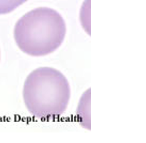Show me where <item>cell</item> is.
I'll return each mask as SVG.
<instances>
[{
	"mask_svg": "<svg viewBox=\"0 0 146 143\" xmlns=\"http://www.w3.org/2000/svg\"><path fill=\"white\" fill-rule=\"evenodd\" d=\"M28 0H0V14H9Z\"/></svg>",
	"mask_w": 146,
	"mask_h": 143,
	"instance_id": "obj_3",
	"label": "cell"
},
{
	"mask_svg": "<svg viewBox=\"0 0 146 143\" xmlns=\"http://www.w3.org/2000/svg\"><path fill=\"white\" fill-rule=\"evenodd\" d=\"M66 34L65 20L57 11L40 7L31 10L17 22L14 29L19 50L35 57L45 56L58 50Z\"/></svg>",
	"mask_w": 146,
	"mask_h": 143,
	"instance_id": "obj_1",
	"label": "cell"
},
{
	"mask_svg": "<svg viewBox=\"0 0 146 143\" xmlns=\"http://www.w3.org/2000/svg\"><path fill=\"white\" fill-rule=\"evenodd\" d=\"M70 96L68 79L60 70L50 67L34 70L23 85L25 106L31 115L39 118H54L63 114Z\"/></svg>",
	"mask_w": 146,
	"mask_h": 143,
	"instance_id": "obj_2",
	"label": "cell"
}]
</instances>
